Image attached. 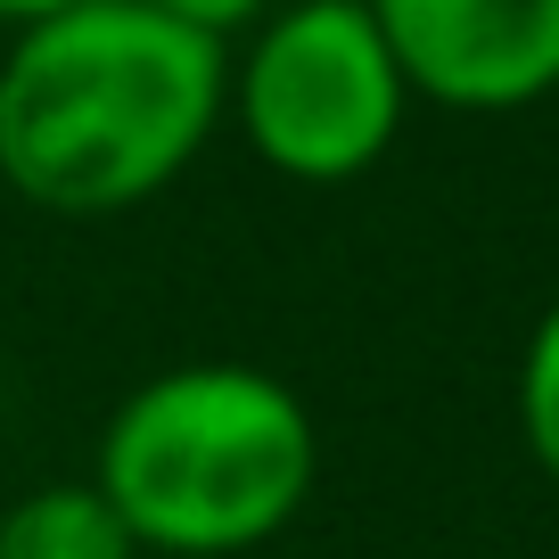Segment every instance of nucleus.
Wrapping results in <instances>:
<instances>
[{
    "mask_svg": "<svg viewBox=\"0 0 559 559\" xmlns=\"http://www.w3.org/2000/svg\"><path fill=\"white\" fill-rule=\"evenodd\" d=\"M140 9H157V17L190 25V34H214V41H239L247 25L272 9V0H140Z\"/></svg>",
    "mask_w": 559,
    "mask_h": 559,
    "instance_id": "0eeeda50",
    "label": "nucleus"
},
{
    "mask_svg": "<svg viewBox=\"0 0 559 559\" xmlns=\"http://www.w3.org/2000/svg\"><path fill=\"white\" fill-rule=\"evenodd\" d=\"M50 9H74V0H0V25H9V34H17V25L50 17Z\"/></svg>",
    "mask_w": 559,
    "mask_h": 559,
    "instance_id": "6e6552de",
    "label": "nucleus"
},
{
    "mask_svg": "<svg viewBox=\"0 0 559 559\" xmlns=\"http://www.w3.org/2000/svg\"><path fill=\"white\" fill-rule=\"evenodd\" d=\"M91 477L148 559H247L305 519L321 428L263 362H174L107 412Z\"/></svg>",
    "mask_w": 559,
    "mask_h": 559,
    "instance_id": "f03ea898",
    "label": "nucleus"
},
{
    "mask_svg": "<svg viewBox=\"0 0 559 559\" xmlns=\"http://www.w3.org/2000/svg\"><path fill=\"white\" fill-rule=\"evenodd\" d=\"M0 559H148L99 477H50L0 502Z\"/></svg>",
    "mask_w": 559,
    "mask_h": 559,
    "instance_id": "39448f33",
    "label": "nucleus"
},
{
    "mask_svg": "<svg viewBox=\"0 0 559 559\" xmlns=\"http://www.w3.org/2000/svg\"><path fill=\"white\" fill-rule=\"evenodd\" d=\"M223 123L230 41L140 0H74L0 50V181L67 223L165 198Z\"/></svg>",
    "mask_w": 559,
    "mask_h": 559,
    "instance_id": "f257e3e1",
    "label": "nucleus"
},
{
    "mask_svg": "<svg viewBox=\"0 0 559 559\" xmlns=\"http://www.w3.org/2000/svg\"><path fill=\"white\" fill-rule=\"evenodd\" d=\"M510 403H519V444H526V461H535V469L559 486V297L543 305L535 330H526V354H519V386H510Z\"/></svg>",
    "mask_w": 559,
    "mask_h": 559,
    "instance_id": "423d86ee",
    "label": "nucleus"
},
{
    "mask_svg": "<svg viewBox=\"0 0 559 559\" xmlns=\"http://www.w3.org/2000/svg\"><path fill=\"white\" fill-rule=\"evenodd\" d=\"M412 99L519 116L559 91V0H370Z\"/></svg>",
    "mask_w": 559,
    "mask_h": 559,
    "instance_id": "20e7f679",
    "label": "nucleus"
},
{
    "mask_svg": "<svg viewBox=\"0 0 559 559\" xmlns=\"http://www.w3.org/2000/svg\"><path fill=\"white\" fill-rule=\"evenodd\" d=\"M412 107L419 99L370 0H272L230 41V123L280 181H362L403 140Z\"/></svg>",
    "mask_w": 559,
    "mask_h": 559,
    "instance_id": "7ed1b4c3",
    "label": "nucleus"
}]
</instances>
